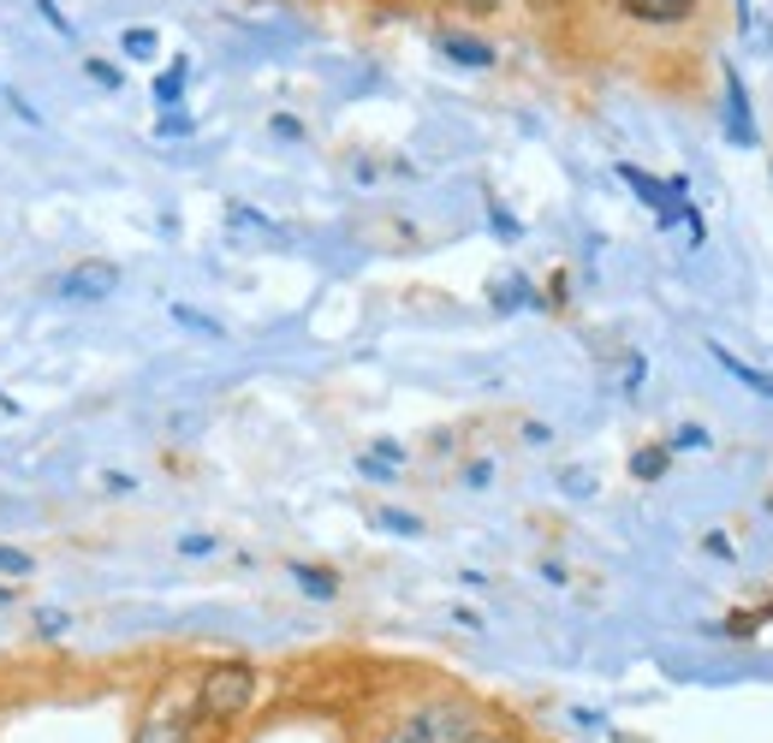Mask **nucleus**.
Masks as SVG:
<instances>
[{
	"mask_svg": "<svg viewBox=\"0 0 773 743\" xmlns=\"http://www.w3.org/2000/svg\"><path fill=\"white\" fill-rule=\"evenodd\" d=\"M387 743H494V737H488V725L476 714H464V707H423V714L393 725Z\"/></svg>",
	"mask_w": 773,
	"mask_h": 743,
	"instance_id": "nucleus-1",
	"label": "nucleus"
},
{
	"mask_svg": "<svg viewBox=\"0 0 773 743\" xmlns=\"http://www.w3.org/2000/svg\"><path fill=\"white\" fill-rule=\"evenodd\" d=\"M256 696V672L245 661H220L202 672V690H197V714L202 720H238Z\"/></svg>",
	"mask_w": 773,
	"mask_h": 743,
	"instance_id": "nucleus-2",
	"label": "nucleus"
},
{
	"mask_svg": "<svg viewBox=\"0 0 773 743\" xmlns=\"http://www.w3.org/2000/svg\"><path fill=\"white\" fill-rule=\"evenodd\" d=\"M54 291L66 304H101L108 291H119V268L113 262H101V256H90V262H72L54 280Z\"/></svg>",
	"mask_w": 773,
	"mask_h": 743,
	"instance_id": "nucleus-3",
	"label": "nucleus"
},
{
	"mask_svg": "<svg viewBox=\"0 0 773 743\" xmlns=\"http://www.w3.org/2000/svg\"><path fill=\"white\" fill-rule=\"evenodd\" d=\"M227 232L238 238V245H262V250H280L286 245V227H274V220L256 215L250 202H232V209H227Z\"/></svg>",
	"mask_w": 773,
	"mask_h": 743,
	"instance_id": "nucleus-4",
	"label": "nucleus"
},
{
	"mask_svg": "<svg viewBox=\"0 0 773 743\" xmlns=\"http://www.w3.org/2000/svg\"><path fill=\"white\" fill-rule=\"evenodd\" d=\"M726 137L737 149L755 143V119H750V96H744V78L726 72Z\"/></svg>",
	"mask_w": 773,
	"mask_h": 743,
	"instance_id": "nucleus-5",
	"label": "nucleus"
},
{
	"mask_svg": "<svg viewBox=\"0 0 773 743\" xmlns=\"http://www.w3.org/2000/svg\"><path fill=\"white\" fill-rule=\"evenodd\" d=\"M618 7H625L631 19H643V24H678V19H691L696 0H618Z\"/></svg>",
	"mask_w": 773,
	"mask_h": 743,
	"instance_id": "nucleus-6",
	"label": "nucleus"
},
{
	"mask_svg": "<svg viewBox=\"0 0 773 743\" xmlns=\"http://www.w3.org/2000/svg\"><path fill=\"white\" fill-rule=\"evenodd\" d=\"M137 743H191V725H185L174 707H155L143 720V732H137Z\"/></svg>",
	"mask_w": 773,
	"mask_h": 743,
	"instance_id": "nucleus-7",
	"label": "nucleus"
},
{
	"mask_svg": "<svg viewBox=\"0 0 773 743\" xmlns=\"http://www.w3.org/2000/svg\"><path fill=\"white\" fill-rule=\"evenodd\" d=\"M488 304L494 309H529V304H536V291H529L524 274H494V280H488Z\"/></svg>",
	"mask_w": 773,
	"mask_h": 743,
	"instance_id": "nucleus-8",
	"label": "nucleus"
},
{
	"mask_svg": "<svg viewBox=\"0 0 773 743\" xmlns=\"http://www.w3.org/2000/svg\"><path fill=\"white\" fill-rule=\"evenodd\" d=\"M440 55L453 66H494V48L476 42V37H453V30H440Z\"/></svg>",
	"mask_w": 773,
	"mask_h": 743,
	"instance_id": "nucleus-9",
	"label": "nucleus"
},
{
	"mask_svg": "<svg viewBox=\"0 0 773 743\" xmlns=\"http://www.w3.org/2000/svg\"><path fill=\"white\" fill-rule=\"evenodd\" d=\"M185 78H191V60H174V66H167V72L161 78H155V108H161V113H174L179 108V96H185Z\"/></svg>",
	"mask_w": 773,
	"mask_h": 743,
	"instance_id": "nucleus-10",
	"label": "nucleus"
},
{
	"mask_svg": "<svg viewBox=\"0 0 773 743\" xmlns=\"http://www.w3.org/2000/svg\"><path fill=\"white\" fill-rule=\"evenodd\" d=\"M30 572H37V559L24 547H0V595H12V583H24Z\"/></svg>",
	"mask_w": 773,
	"mask_h": 743,
	"instance_id": "nucleus-11",
	"label": "nucleus"
},
{
	"mask_svg": "<svg viewBox=\"0 0 773 743\" xmlns=\"http://www.w3.org/2000/svg\"><path fill=\"white\" fill-rule=\"evenodd\" d=\"M291 577H298V590L316 595V601H334V595H339V577L321 572V565H291Z\"/></svg>",
	"mask_w": 773,
	"mask_h": 743,
	"instance_id": "nucleus-12",
	"label": "nucleus"
},
{
	"mask_svg": "<svg viewBox=\"0 0 773 743\" xmlns=\"http://www.w3.org/2000/svg\"><path fill=\"white\" fill-rule=\"evenodd\" d=\"M714 357L726 363V369H732V375H737V382H744V387H755V393H767V399H773V382H762V375H755L750 363H737V357L726 351V345H714Z\"/></svg>",
	"mask_w": 773,
	"mask_h": 743,
	"instance_id": "nucleus-13",
	"label": "nucleus"
},
{
	"mask_svg": "<svg viewBox=\"0 0 773 743\" xmlns=\"http://www.w3.org/2000/svg\"><path fill=\"white\" fill-rule=\"evenodd\" d=\"M666 458H673L666 446H648V453H637V458H631V476H637V482H655V476L666 470Z\"/></svg>",
	"mask_w": 773,
	"mask_h": 743,
	"instance_id": "nucleus-14",
	"label": "nucleus"
},
{
	"mask_svg": "<svg viewBox=\"0 0 773 743\" xmlns=\"http://www.w3.org/2000/svg\"><path fill=\"white\" fill-rule=\"evenodd\" d=\"M375 524L393 529V535H423V517H410V512H399V506H381V512H375Z\"/></svg>",
	"mask_w": 773,
	"mask_h": 743,
	"instance_id": "nucleus-15",
	"label": "nucleus"
},
{
	"mask_svg": "<svg viewBox=\"0 0 773 743\" xmlns=\"http://www.w3.org/2000/svg\"><path fill=\"white\" fill-rule=\"evenodd\" d=\"M119 48H126L131 60H155V48H161V42H155V30L137 24V30H126V37H119Z\"/></svg>",
	"mask_w": 773,
	"mask_h": 743,
	"instance_id": "nucleus-16",
	"label": "nucleus"
},
{
	"mask_svg": "<svg viewBox=\"0 0 773 743\" xmlns=\"http://www.w3.org/2000/svg\"><path fill=\"white\" fill-rule=\"evenodd\" d=\"M702 446H708V428H678V435H673V446H666V453H702Z\"/></svg>",
	"mask_w": 773,
	"mask_h": 743,
	"instance_id": "nucleus-17",
	"label": "nucleus"
},
{
	"mask_svg": "<svg viewBox=\"0 0 773 743\" xmlns=\"http://www.w3.org/2000/svg\"><path fill=\"white\" fill-rule=\"evenodd\" d=\"M83 78L101 83V90H119V66H108V60H83Z\"/></svg>",
	"mask_w": 773,
	"mask_h": 743,
	"instance_id": "nucleus-18",
	"label": "nucleus"
},
{
	"mask_svg": "<svg viewBox=\"0 0 773 743\" xmlns=\"http://www.w3.org/2000/svg\"><path fill=\"white\" fill-rule=\"evenodd\" d=\"M66 625H72V618H66L60 607H42V613H37V631H42V636H66Z\"/></svg>",
	"mask_w": 773,
	"mask_h": 743,
	"instance_id": "nucleus-19",
	"label": "nucleus"
},
{
	"mask_svg": "<svg viewBox=\"0 0 773 743\" xmlns=\"http://www.w3.org/2000/svg\"><path fill=\"white\" fill-rule=\"evenodd\" d=\"M30 7H37V12H42V19H48V24H54V30H60V37H72V19H66V12L54 7V0H30Z\"/></svg>",
	"mask_w": 773,
	"mask_h": 743,
	"instance_id": "nucleus-20",
	"label": "nucleus"
},
{
	"mask_svg": "<svg viewBox=\"0 0 773 743\" xmlns=\"http://www.w3.org/2000/svg\"><path fill=\"white\" fill-rule=\"evenodd\" d=\"M268 131H274V137H286V143H298V137H304V126H298L291 113H274V119H268Z\"/></svg>",
	"mask_w": 773,
	"mask_h": 743,
	"instance_id": "nucleus-21",
	"label": "nucleus"
},
{
	"mask_svg": "<svg viewBox=\"0 0 773 743\" xmlns=\"http://www.w3.org/2000/svg\"><path fill=\"white\" fill-rule=\"evenodd\" d=\"M174 316H179L185 327H202V334H215V339H220V321H215V316H197V309H185V304L174 309Z\"/></svg>",
	"mask_w": 773,
	"mask_h": 743,
	"instance_id": "nucleus-22",
	"label": "nucleus"
},
{
	"mask_svg": "<svg viewBox=\"0 0 773 743\" xmlns=\"http://www.w3.org/2000/svg\"><path fill=\"white\" fill-rule=\"evenodd\" d=\"M155 131H161V137H185V131H191V119H185V113H161V126H155Z\"/></svg>",
	"mask_w": 773,
	"mask_h": 743,
	"instance_id": "nucleus-23",
	"label": "nucleus"
},
{
	"mask_svg": "<svg viewBox=\"0 0 773 743\" xmlns=\"http://www.w3.org/2000/svg\"><path fill=\"white\" fill-rule=\"evenodd\" d=\"M488 476H494V464H488V458H476L470 470H464V482H470V488H488Z\"/></svg>",
	"mask_w": 773,
	"mask_h": 743,
	"instance_id": "nucleus-24",
	"label": "nucleus"
},
{
	"mask_svg": "<svg viewBox=\"0 0 773 743\" xmlns=\"http://www.w3.org/2000/svg\"><path fill=\"white\" fill-rule=\"evenodd\" d=\"M179 553H191V559H197V553H215V535H185Z\"/></svg>",
	"mask_w": 773,
	"mask_h": 743,
	"instance_id": "nucleus-25",
	"label": "nucleus"
},
{
	"mask_svg": "<svg viewBox=\"0 0 773 743\" xmlns=\"http://www.w3.org/2000/svg\"><path fill=\"white\" fill-rule=\"evenodd\" d=\"M470 7H476V12H494V0H470Z\"/></svg>",
	"mask_w": 773,
	"mask_h": 743,
	"instance_id": "nucleus-26",
	"label": "nucleus"
}]
</instances>
